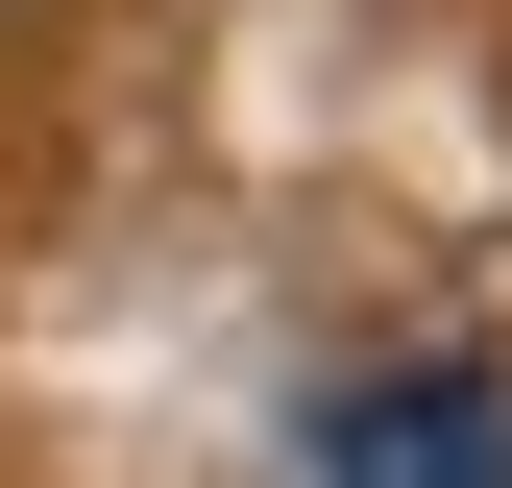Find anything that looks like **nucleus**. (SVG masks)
<instances>
[{"label": "nucleus", "mask_w": 512, "mask_h": 488, "mask_svg": "<svg viewBox=\"0 0 512 488\" xmlns=\"http://www.w3.org/2000/svg\"><path fill=\"white\" fill-rule=\"evenodd\" d=\"M317 488H512V391H488V366H415V391H342Z\"/></svg>", "instance_id": "nucleus-1"}]
</instances>
